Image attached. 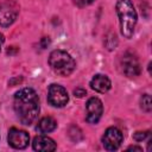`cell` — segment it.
Wrapping results in <instances>:
<instances>
[{
  "instance_id": "8fae6325",
  "label": "cell",
  "mask_w": 152,
  "mask_h": 152,
  "mask_svg": "<svg viewBox=\"0 0 152 152\" xmlns=\"http://www.w3.org/2000/svg\"><path fill=\"white\" fill-rule=\"evenodd\" d=\"M90 87L95 90V91H99V93H106L112 87V83H110V80L106 76V75H101V74H97L95 75L91 81H90Z\"/></svg>"
},
{
  "instance_id": "ac0fdd59",
  "label": "cell",
  "mask_w": 152,
  "mask_h": 152,
  "mask_svg": "<svg viewBox=\"0 0 152 152\" xmlns=\"http://www.w3.org/2000/svg\"><path fill=\"white\" fill-rule=\"evenodd\" d=\"M4 42H5V38H4V36L0 33V50H1V48H2V44H4Z\"/></svg>"
},
{
  "instance_id": "277c9868",
  "label": "cell",
  "mask_w": 152,
  "mask_h": 152,
  "mask_svg": "<svg viewBox=\"0 0 152 152\" xmlns=\"http://www.w3.org/2000/svg\"><path fill=\"white\" fill-rule=\"evenodd\" d=\"M19 14V6L14 1H5L0 5V26L7 27L12 25Z\"/></svg>"
},
{
  "instance_id": "7c38bea8",
  "label": "cell",
  "mask_w": 152,
  "mask_h": 152,
  "mask_svg": "<svg viewBox=\"0 0 152 152\" xmlns=\"http://www.w3.org/2000/svg\"><path fill=\"white\" fill-rule=\"evenodd\" d=\"M56 127H57L56 120L51 116H45V118H43L38 121V125H37L36 129L42 134H46V133H50V132L55 131Z\"/></svg>"
},
{
  "instance_id": "4fadbf2b",
  "label": "cell",
  "mask_w": 152,
  "mask_h": 152,
  "mask_svg": "<svg viewBox=\"0 0 152 152\" xmlns=\"http://www.w3.org/2000/svg\"><path fill=\"white\" fill-rule=\"evenodd\" d=\"M140 103H141V108H142V110H145L146 113H150V112H151L152 104H151V96H150L148 94L142 95Z\"/></svg>"
},
{
  "instance_id": "5b68a950",
  "label": "cell",
  "mask_w": 152,
  "mask_h": 152,
  "mask_svg": "<svg viewBox=\"0 0 152 152\" xmlns=\"http://www.w3.org/2000/svg\"><path fill=\"white\" fill-rule=\"evenodd\" d=\"M48 101L53 107L57 108L64 107L69 101V95L66 89L59 84H55V83L51 84L48 90Z\"/></svg>"
},
{
  "instance_id": "52a82bcc",
  "label": "cell",
  "mask_w": 152,
  "mask_h": 152,
  "mask_svg": "<svg viewBox=\"0 0 152 152\" xmlns=\"http://www.w3.org/2000/svg\"><path fill=\"white\" fill-rule=\"evenodd\" d=\"M103 113V106L100 99L90 97L86 104V120L89 124H97Z\"/></svg>"
},
{
  "instance_id": "2e32d148",
  "label": "cell",
  "mask_w": 152,
  "mask_h": 152,
  "mask_svg": "<svg viewBox=\"0 0 152 152\" xmlns=\"http://www.w3.org/2000/svg\"><path fill=\"white\" fill-rule=\"evenodd\" d=\"M74 94H75V96H77V97H83L84 95H87V91H86L84 89H82V88H77V89L74 90Z\"/></svg>"
},
{
  "instance_id": "3957f363",
  "label": "cell",
  "mask_w": 152,
  "mask_h": 152,
  "mask_svg": "<svg viewBox=\"0 0 152 152\" xmlns=\"http://www.w3.org/2000/svg\"><path fill=\"white\" fill-rule=\"evenodd\" d=\"M49 64L51 69L61 76H69L76 66L74 58L63 50H53L49 56Z\"/></svg>"
},
{
  "instance_id": "ba28073f",
  "label": "cell",
  "mask_w": 152,
  "mask_h": 152,
  "mask_svg": "<svg viewBox=\"0 0 152 152\" xmlns=\"http://www.w3.org/2000/svg\"><path fill=\"white\" fill-rule=\"evenodd\" d=\"M8 144L13 147V148H17V150H23L25 148L28 142H30V135L27 132L23 131V129H19V128H11L8 131Z\"/></svg>"
},
{
  "instance_id": "9c48e42d",
  "label": "cell",
  "mask_w": 152,
  "mask_h": 152,
  "mask_svg": "<svg viewBox=\"0 0 152 152\" xmlns=\"http://www.w3.org/2000/svg\"><path fill=\"white\" fill-rule=\"evenodd\" d=\"M121 66H122V71L128 77H134L140 74V64H139L137 57L129 52H127L122 56Z\"/></svg>"
},
{
  "instance_id": "5bb4252c",
  "label": "cell",
  "mask_w": 152,
  "mask_h": 152,
  "mask_svg": "<svg viewBox=\"0 0 152 152\" xmlns=\"http://www.w3.org/2000/svg\"><path fill=\"white\" fill-rule=\"evenodd\" d=\"M147 137H150V132H137L133 138H134L137 141H142V140H145Z\"/></svg>"
},
{
  "instance_id": "e0dca14e",
  "label": "cell",
  "mask_w": 152,
  "mask_h": 152,
  "mask_svg": "<svg viewBox=\"0 0 152 152\" xmlns=\"http://www.w3.org/2000/svg\"><path fill=\"white\" fill-rule=\"evenodd\" d=\"M127 150H133V151H142V148H141V147H139V146H129Z\"/></svg>"
},
{
  "instance_id": "30bf717a",
  "label": "cell",
  "mask_w": 152,
  "mask_h": 152,
  "mask_svg": "<svg viewBox=\"0 0 152 152\" xmlns=\"http://www.w3.org/2000/svg\"><path fill=\"white\" fill-rule=\"evenodd\" d=\"M32 146H33V150L34 151H38V152H51V151H55L56 150V142L46 137V135H38L33 139V142H32Z\"/></svg>"
},
{
  "instance_id": "7a4b0ae2",
  "label": "cell",
  "mask_w": 152,
  "mask_h": 152,
  "mask_svg": "<svg viewBox=\"0 0 152 152\" xmlns=\"http://www.w3.org/2000/svg\"><path fill=\"white\" fill-rule=\"evenodd\" d=\"M116 14L120 21V31L125 38H131L137 25V12L132 0H116Z\"/></svg>"
},
{
  "instance_id": "8992f818",
  "label": "cell",
  "mask_w": 152,
  "mask_h": 152,
  "mask_svg": "<svg viewBox=\"0 0 152 152\" xmlns=\"http://www.w3.org/2000/svg\"><path fill=\"white\" fill-rule=\"evenodd\" d=\"M124 140V135L121 131L116 127H109L106 129L103 137H102V144L103 147L107 151H115L120 147L121 142Z\"/></svg>"
},
{
  "instance_id": "9a60e30c",
  "label": "cell",
  "mask_w": 152,
  "mask_h": 152,
  "mask_svg": "<svg viewBox=\"0 0 152 152\" xmlns=\"http://www.w3.org/2000/svg\"><path fill=\"white\" fill-rule=\"evenodd\" d=\"M95 0H75V4L78 6V7H84V6H88L90 4H93Z\"/></svg>"
},
{
  "instance_id": "6da1fadb",
  "label": "cell",
  "mask_w": 152,
  "mask_h": 152,
  "mask_svg": "<svg viewBox=\"0 0 152 152\" xmlns=\"http://www.w3.org/2000/svg\"><path fill=\"white\" fill-rule=\"evenodd\" d=\"M14 110L24 125H31L39 114V99L32 88H23L14 95Z\"/></svg>"
}]
</instances>
